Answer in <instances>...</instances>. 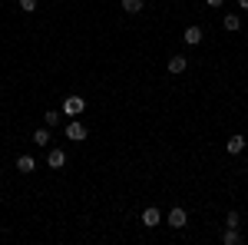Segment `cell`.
I'll return each instance as SVG.
<instances>
[{
    "mask_svg": "<svg viewBox=\"0 0 248 245\" xmlns=\"http://www.w3.org/2000/svg\"><path fill=\"white\" fill-rule=\"evenodd\" d=\"M43 123H46L50 130H57L60 123H63V113H60V110H46V113H43Z\"/></svg>",
    "mask_w": 248,
    "mask_h": 245,
    "instance_id": "cell-10",
    "label": "cell"
},
{
    "mask_svg": "<svg viewBox=\"0 0 248 245\" xmlns=\"http://www.w3.org/2000/svg\"><path fill=\"white\" fill-rule=\"evenodd\" d=\"M238 226H242V215H238V212L232 209L229 215H225V229H238Z\"/></svg>",
    "mask_w": 248,
    "mask_h": 245,
    "instance_id": "cell-14",
    "label": "cell"
},
{
    "mask_svg": "<svg viewBox=\"0 0 248 245\" xmlns=\"http://www.w3.org/2000/svg\"><path fill=\"white\" fill-rule=\"evenodd\" d=\"M222 27H225L229 33H235V30L242 27V17H238V14H225V17H222Z\"/></svg>",
    "mask_w": 248,
    "mask_h": 245,
    "instance_id": "cell-11",
    "label": "cell"
},
{
    "mask_svg": "<svg viewBox=\"0 0 248 245\" xmlns=\"http://www.w3.org/2000/svg\"><path fill=\"white\" fill-rule=\"evenodd\" d=\"M33 169H37V159H33L30 152H23V156L17 159V172H23V176H30Z\"/></svg>",
    "mask_w": 248,
    "mask_h": 245,
    "instance_id": "cell-6",
    "label": "cell"
},
{
    "mask_svg": "<svg viewBox=\"0 0 248 245\" xmlns=\"http://www.w3.org/2000/svg\"><path fill=\"white\" fill-rule=\"evenodd\" d=\"M20 10H23V14H33V10H37V0H20Z\"/></svg>",
    "mask_w": 248,
    "mask_h": 245,
    "instance_id": "cell-16",
    "label": "cell"
},
{
    "mask_svg": "<svg viewBox=\"0 0 248 245\" xmlns=\"http://www.w3.org/2000/svg\"><path fill=\"white\" fill-rule=\"evenodd\" d=\"M238 242H242L238 229H225V232H222V245H238Z\"/></svg>",
    "mask_w": 248,
    "mask_h": 245,
    "instance_id": "cell-12",
    "label": "cell"
},
{
    "mask_svg": "<svg viewBox=\"0 0 248 245\" xmlns=\"http://www.w3.org/2000/svg\"><path fill=\"white\" fill-rule=\"evenodd\" d=\"M46 166H50V169H63V166H66V152L63 149H50L46 152Z\"/></svg>",
    "mask_w": 248,
    "mask_h": 245,
    "instance_id": "cell-3",
    "label": "cell"
},
{
    "mask_svg": "<svg viewBox=\"0 0 248 245\" xmlns=\"http://www.w3.org/2000/svg\"><path fill=\"white\" fill-rule=\"evenodd\" d=\"M123 10L126 14H139L142 10V0H123Z\"/></svg>",
    "mask_w": 248,
    "mask_h": 245,
    "instance_id": "cell-15",
    "label": "cell"
},
{
    "mask_svg": "<svg viewBox=\"0 0 248 245\" xmlns=\"http://www.w3.org/2000/svg\"><path fill=\"white\" fill-rule=\"evenodd\" d=\"M33 143H37V146H46V143H50V126H40V130L33 132Z\"/></svg>",
    "mask_w": 248,
    "mask_h": 245,
    "instance_id": "cell-13",
    "label": "cell"
},
{
    "mask_svg": "<svg viewBox=\"0 0 248 245\" xmlns=\"http://www.w3.org/2000/svg\"><path fill=\"white\" fill-rule=\"evenodd\" d=\"M83 110H86L83 96H66V99H63V116H79Z\"/></svg>",
    "mask_w": 248,
    "mask_h": 245,
    "instance_id": "cell-2",
    "label": "cell"
},
{
    "mask_svg": "<svg viewBox=\"0 0 248 245\" xmlns=\"http://www.w3.org/2000/svg\"><path fill=\"white\" fill-rule=\"evenodd\" d=\"M238 7H242V10H248V0H238Z\"/></svg>",
    "mask_w": 248,
    "mask_h": 245,
    "instance_id": "cell-18",
    "label": "cell"
},
{
    "mask_svg": "<svg viewBox=\"0 0 248 245\" xmlns=\"http://www.w3.org/2000/svg\"><path fill=\"white\" fill-rule=\"evenodd\" d=\"M245 146H248V139L242 136V132H235V136H229V143H225V149H229L232 156H238V152L245 149Z\"/></svg>",
    "mask_w": 248,
    "mask_h": 245,
    "instance_id": "cell-4",
    "label": "cell"
},
{
    "mask_svg": "<svg viewBox=\"0 0 248 245\" xmlns=\"http://www.w3.org/2000/svg\"><path fill=\"white\" fill-rule=\"evenodd\" d=\"M186 70H189V60L182 57V53L169 57V73H186Z\"/></svg>",
    "mask_w": 248,
    "mask_h": 245,
    "instance_id": "cell-9",
    "label": "cell"
},
{
    "mask_svg": "<svg viewBox=\"0 0 248 245\" xmlns=\"http://www.w3.org/2000/svg\"><path fill=\"white\" fill-rule=\"evenodd\" d=\"M66 139H70V143H83V139H86V136H90V130H86V126H83V123H79V119H73V123H66Z\"/></svg>",
    "mask_w": 248,
    "mask_h": 245,
    "instance_id": "cell-1",
    "label": "cell"
},
{
    "mask_svg": "<svg viewBox=\"0 0 248 245\" xmlns=\"http://www.w3.org/2000/svg\"><path fill=\"white\" fill-rule=\"evenodd\" d=\"M186 222H189L186 209H169V226L172 229H186Z\"/></svg>",
    "mask_w": 248,
    "mask_h": 245,
    "instance_id": "cell-7",
    "label": "cell"
},
{
    "mask_svg": "<svg viewBox=\"0 0 248 245\" xmlns=\"http://www.w3.org/2000/svg\"><path fill=\"white\" fill-rule=\"evenodd\" d=\"M205 3H209V7H222L225 0H205Z\"/></svg>",
    "mask_w": 248,
    "mask_h": 245,
    "instance_id": "cell-17",
    "label": "cell"
},
{
    "mask_svg": "<svg viewBox=\"0 0 248 245\" xmlns=\"http://www.w3.org/2000/svg\"><path fill=\"white\" fill-rule=\"evenodd\" d=\"M159 222H162V212H159L155 206H149L146 212H142V226H146V229H155Z\"/></svg>",
    "mask_w": 248,
    "mask_h": 245,
    "instance_id": "cell-5",
    "label": "cell"
},
{
    "mask_svg": "<svg viewBox=\"0 0 248 245\" xmlns=\"http://www.w3.org/2000/svg\"><path fill=\"white\" fill-rule=\"evenodd\" d=\"M182 40H186V47H199L202 43V27H186Z\"/></svg>",
    "mask_w": 248,
    "mask_h": 245,
    "instance_id": "cell-8",
    "label": "cell"
}]
</instances>
